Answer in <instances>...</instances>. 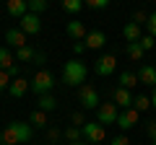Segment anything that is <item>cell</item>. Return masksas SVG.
<instances>
[{
  "label": "cell",
  "mask_w": 156,
  "mask_h": 145,
  "mask_svg": "<svg viewBox=\"0 0 156 145\" xmlns=\"http://www.w3.org/2000/svg\"><path fill=\"white\" fill-rule=\"evenodd\" d=\"M78 101H81V106H83V109H99V93H96V88L94 86H81V88H78Z\"/></svg>",
  "instance_id": "5"
},
{
  "label": "cell",
  "mask_w": 156,
  "mask_h": 145,
  "mask_svg": "<svg viewBox=\"0 0 156 145\" xmlns=\"http://www.w3.org/2000/svg\"><path fill=\"white\" fill-rule=\"evenodd\" d=\"M11 83H13V80H11V75H8L5 70H0V93L11 88Z\"/></svg>",
  "instance_id": "28"
},
{
  "label": "cell",
  "mask_w": 156,
  "mask_h": 145,
  "mask_svg": "<svg viewBox=\"0 0 156 145\" xmlns=\"http://www.w3.org/2000/svg\"><path fill=\"white\" fill-rule=\"evenodd\" d=\"M62 135H65V140H68V143H81V137H83L81 127H68Z\"/></svg>",
  "instance_id": "25"
},
{
  "label": "cell",
  "mask_w": 156,
  "mask_h": 145,
  "mask_svg": "<svg viewBox=\"0 0 156 145\" xmlns=\"http://www.w3.org/2000/svg\"><path fill=\"white\" fill-rule=\"evenodd\" d=\"M29 91H31V80H26V78H16L11 83V88H8V93L13 96V99H21V96H26Z\"/></svg>",
  "instance_id": "15"
},
{
  "label": "cell",
  "mask_w": 156,
  "mask_h": 145,
  "mask_svg": "<svg viewBox=\"0 0 156 145\" xmlns=\"http://www.w3.org/2000/svg\"><path fill=\"white\" fill-rule=\"evenodd\" d=\"M5 44H8V47H16V49L29 47V44H26V34H23L21 29H8V31H5Z\"/></svg>",
  "instance_id": "14"
},
{
  "label": "cell",
  "mask_w": 156,
  "mask_h": 145,
  "mask_svg": "<svg viewBox=\"0 0 156 145\" xmlns=\"http://www.w3.org/2000/svg\"><path fill=\"white\" fill-rule=\"evenodd\" d=\"M47 8H50V3H47V0H29V13H42V11H47Z\"/></svg>",
  "instance_id": "26"
},
{
  "label": "cell",
  "mask_w": 156,
  "mask_h": 145,
  "mask_svg": "<svg viewBox=\"0 0 156 145\" xmlns=\"http://www.w3.org/2000/svg\"><path fill=\"white\" fill-rule=\"evenodd\" d=\"M81 132H83V140H86V143H101V140L107 137L104 124H99V122H86L83 127H81Z\"/></svg>",
  "instance_id": "8"
},
{
  "label": "cell",
  "mask_w": 156,
  "mask_h": 145,
  "mask_svg": "<svg viewBox=\"0 0 156 145\" xmlns=\"http://www.w3.org/2000/svg\"><path fill=\"white\" fill-rule=\"evenodd\" d=\"M37 109H42V112H55V109H57V101H55V96H52V93H47V96H39V101H37Z\"/></svg>",
  "instance_id": "21"
},
{
  "label": "cell",
  "mask_w": 156,
  "mask_h": 145,
  "mask_svg": "<svg viewBox=\"0 0 156 145\" xmlns=\"http://www.w3.org/2000/svg\"><path fill=\"white\" fill-rule=\"evenodd\" d=\"M86 5H89L91 11H104V8H109V0H89Z\"/></svg>",
  "instance_id": "29"
},
{
  "label": "cell",
  "mask_w": 156,
  "mask_h": 145,
  "mask_svg": "<svg viewBox=\"0 0 156 145\" xmlns=\"http://www.w3.org/2000/svg\"><path fill=\"white\" fill-rule=\"evenodd\" d=\"M83 44H86V49H101V47L107 44V34L104 31H89L86 34V39H83Z\"/></svg>",
  "instance_id": "12"
},
{
  "label": "cell",
  "mask_w": 156,
  "mask_h": 145,
  "mask_svg": "<svg viewBox=\"0 0 156 145\" xmlns=\"http://www.w3.org/2000/svg\"><path fill=\"white\" fill-rule=\"evenodd\" d=\"M138 80H140L143 86H154V88H156V67H154V65H140Z\"/></svg>",
  "instance_id": "16"
},
{
  "label": "cell",
  "mask_w": 156,
  "mask_h": 145,
  "mask_svg": "<svg viewBox=\"0 0 156 145\" xmlns=\"http://www.w3.org/2000/svg\"><path fill=\"white\" fill-rule=\"evenodd\" d=\"M133 109H135V112H146V109H151V99H148V96H135Z\"/></svg>",
  "instance_id": "27"
},
{
  "label": "cell",
  "mask_w": 156,
  "mask_h": 145,
  "mask_svg": "<svg viewBox=\"0 0 156 145\" xmlns=\"http://www.w3.org/2000/svg\"><path fill=\"white\" fill-rule=\"evenodd\" d=\"M70 122L76 124V127H83V124H86V117H83V112H76V114L70 117Z\"/></svg>",
  "instance_id": "32"
},
{
  "label": "cell",
  "mask_w": 156,
  "mask_h": 145,
  "mask_svg": "<svg viewBox=\"0 0 156 145\" xmlns=\"http://www.w3.org/2000/svg\"><path fill=\"white\" fill-rule=\"evenodd\" d=\"M18 72H21V65L16 62V65H13L11 70H8V75H11V80H16V78H18Z\"/></svg>",
  "instance_id": "36"
},
{
  "label": "cell",
  "mask_w": 156,
  "mask_h": 145,
  "mask_svg": "<svg viewBox=\"0 0 156 145\" xmlns=\"http://www.w3.org/2000/svg\"><path fill=\"white\" fill-rule=\"evenodd\" d=\"M18 29H21L26 36H34V34L42 31V18L37 13H26L23 18H18Z\"/></svg>",
  "instance_id": "6"
},
{
  "label": "cell",
  "mask_w": 156,
  "mask_h": 145,
  "mask_svg": "<svg viewBox=\"0 0 156 145\" xmlns=\"http://www.w3.org/2000/svg\"><path fill=\"white\" fill-rule=\"evenodd\" d=\"M151 145H156V140H151Z\"/></svg>",
  "instance_id": "41"
},
{
  "label": "cell",
  "mask_w": 156,
  "mask_h": 145,
  "mask_svg": "<svg viewBox=\"0 0 156 145\" xmlns=\"http://www.w3.org/2000/svg\"><path fill=\"white\" fill-rule=\"evenodd\" d=\"M5 11H8V16H13V18H23L29 13V0H8Z\"/></svg>",
  "instance_id": "11"
},
{
  "label": "cell",
  "mask_w": 156,
  "mask_h": 145,
  "mask_svg": "<svg viewBox=\"0 0 156 145\" xmlns=\"http://www.w3.org/2000/svg\"><path fill=\"white\" fill-rule=\"evenodd\" d=\"M65 31H68V36H70L73 42H83L86 39V23L83 21H68V26H65Z\"/></svg>",
  "instance_id": "13"
},
{
  "label": "cell",
  "mask_w": 156,
  "mask_h": 145,
  "mask_svg": "<svg viewBox=\"0 0 156 145\" xmlns=\"http://www.w3.org/2000/svg\"><path fill=\"white\" fill-rule=\"evenodd\" d=\"M138 83H140V80H138V72H130V70L120 72V88H128V91H133Z\"/></svg>",
  "instance_id": "18"
},
{
  "label": "cell",
  "mask_w": 156,
  "mask_h": 145,
  "mask_svg": "<svg viewBox=\"0 0 156 145\" xmlns=\"http://www.w3.org/2000/svg\"><path fill=\"white\" fill-rule=\"evenodd\" d=\"M146 29H148V36H154V39H156V11L148 16V23H146Z\"/></svg>",
  "instance_id": "30"
},
{
  "label": "cell",
  "mask_w": 156,
  "mask_h": 145,
  "mask_svg": "<svg viewBox=\"0 0 156 145\" xmlns=\"http://www.w3.org/2000/svg\"><path fill=\"white\" fill-rule=\"evenodd\" d=\"M83 0H62V11L65 13H78V11H83Z\"/></svg>",
  "instance_id": "23"
},
{
  "label": "cell",
  "mask_w": 156,
  "mask_h": 145,
  "mask_svg": "<svg viewBox=\"0 0 156 145\" xmlns=\"http://www.w3.org/2000/svg\"><path fill=\"white\" fill-rule=\"evenodd\" d=\"M125 52H128V57H130L133 62H140V60H143V55H146V49L140 47V42H133V44H128V47H125Z\"/></svg>",
  "instance_id": "22"
},
{
  "label": "cell",
  "mask_w": 156,
  "mask_h": 145,
  "mask_svg": "<svg viewBox=\"0 0 156 145\" xmlns=\"http://www.w3.org/2000/svg\"><path fill=\"white\" fill-rule=\"evenodd\" d=\"M117 117H120V106L115 101L99 104V109H96V122L99 124H117Z\"/></svg>",
  "instance_id": "4"
},
{
  "label": "cell",
  "mask_w": 156,
  "mask_h": 145,
  "mask_svg": "<svg viewBox=\"0 0 156 145\" xmlns=\"http://www.w3.org/2000/svg\"><path fill=\"white\" fill-rule=\"evenodd\" d=\"M133 23H135V26H140V23H148V13L135 11V13H133Z\"/></svg>",
  "instance_id": "31"
},
{
  "label": "cell",
  "mask_w": 156,
  "mask_h": 145,
  "mask_svg": "<svg viewBox=\"0 0 156 145\" xmlns=\"http://www.w3.org/2000/svg\"><path fill=\"white\" fill-rule=\"evenodd\" d=\"M70 145H89V143H86V140H81V143H70Z\"/></svg>",
  "instance_id": "40"
},
{
  "label": "cell",
  "mask_w": 156,
  "mask_h": 145,
  "mask_svg": "<svg viewBox=\"0 0 156 145\" xmlns=\"http://www.w3.org/2000/svg\"><path fill=\"white\" fill-rule=\"evenodd\" d=\"M29 124H31V127H39V130H47V112L34 109L31 117H29Z\"/></svg>",
  "instance_id": "20"
},
{
  "label": "cell",
  "mask_w": 156,
  "mask_h": 145,
  "mask_svg": "<svg viewBox=\"0 0 156 145\" xmlns=\"http://www.w3.org/2000/svg\"><path fill=\"white\" fill-rule=\"evenodd\" d=\"M86 75H89V70H86V65L78 57H73V60L65 62V67H62V83L65 86H86Z\"/></svg>",
  "instance_id": "2"
},
{
  "label": "cell",
  "mask_w": 156,
  "mask_h": 145,
  "mask_svg": "<svg viewBox=\"0 0 156 145\" xmlns=\"http://www.w3.org/2000/svg\"><path fill=\"white\" fill-rule=\"evenodd\" d=\"M146 135H148L151 140H156V122H148V127H146Z\"/></svg>",
  "instance_id": "35"
},
{
  "label": "cell",
  "mask_w": 156,
  "mask_h": 145,
  "mask_svg": "<svg viewBox=\"0 0 156 145\" xmlns=\"http://www.w3.org/2000/svg\"><path fill=\"white\" fill-rule=\"evenodd\" d=\"M115 70H117V57L115 55H101L96 60V65H94V72L101 75V78H109Z\"/></svg>",
  "instance_id": "7"
},
{
  "label": "cell",
  "mask_w": 156,
  "mask_h": 145,
  "mask_svg": "<svg viewBox=\"0 0 156 145\" xmlns=\"http://www.w3.org/2000/svg\"><path fill=\"white\" fill-rule=\"evenodd\" d=\"M109 145H130V137H125V135H117V137L109 140Z\"/></svg>",
  "instance_id": "34"
},
{
  "label": "cell",
  "mask_w": 156,
  "mask_h": 145,
  "mask_svg": "<svg viewBox=\"0 0 156 145\" xmlns=\"http://www.w3.org/2000/svg\"><path fill=\"white\" fill-rule=\"evenodd\" d=\"M112 101H115L120 109H130V106H133V101H135V96L130 93L128 88H120V86H117L115 93H112Z\"/></svg>",
  "instance_id": "10"
},
{
  "label": "cell",
  "mask_w": 156,
  "mask_h": 145,
  "mask_svg": "<svg viewBox=\"0 0 156 145\" xmlns=\"http://www.w3.org/2000/svg\"><path fill=\"white\" fill-rule=\"evenodd\" d=\"M138 117H140V112H135L133 106H130V109H122L120 117H117V127L122 130V132H128V130H133L135 124H138Z\"/></svg>",
  "instance_id": "9"
},
{
  "label": "cell",
  "mask_w": 156,
  "mask_h": 145,
  "mask_svg": "<svg viewBox=\"0 0 156 145\" xmlns=\"http://www.w3.org/2000/svg\"><path fill=\"white\" fill-rule=\"evenodd\" d=\"M52 88H55V78H52V72H47V70H39L37 75L31 78V91H34V93H39V96H47Z\"/></svg>",
  "instance_id": "3"
},
{
  "label": "cell",
  "mask_w": 156,
  "mask_h": 145,
  "mask_svg": "<svg viewBox=\"0 0 156 145\" xmlns=\"http://www.w3.org/2000/svg\"><path fill=\"white\" fill-rule=\"evenodd\" d=\"M60 137V130H55V127H50V140H57Z\"/></svg>",
  "instance_id": "38"
},
{
  "label": "cell",
  "mask_w": 156,
  "mask_h": 145,
  "mask_svg": "<svg viewBox=\"0 0 156 145\" xmlns=\"http://www.w3.org/2000/svg\"><path fill=\"white\" fill-rule=\"evenodd\" d=\"M154 44H156V42H154V36H148V34H146L143 39H140V47H143L146 52H148V49H154Z\"/></svg>",
  "instance_id": "33"
},
{
  "label": "cell",
  "mask_w": 156,
  "mask_h": 145,
  "mask_svg": "<svg viewBox=\"0 0 156 145\" xmlns=\"http://www.w3.org/2000/svg\"><path fill=\"white\" fill-rule=\"evenodd\" d=\"M16 65V57H13V52L8 49V47H0V70H11V67Z\"/></svg>",
  "instance_id": "19"
},
{
  "label": "cell",
  "mask_w": 156,
  "mask_h": 145,
  "mask_svg": "<svg viewBox=\"0 0 156 145\" xmlns=\"http://www.w3.org/2000/svg\"><path fill=\"white\" fill-rule=\"evenodd\" d=\"M122 36H125V42H128V44H133V42H140V39H143V34H140V26H135L133 21H130V23H125Z\"/></svg>",
  "instance_id": "17"
},
{
  "label": "cell",
  "mask_w": 156,
  "mask_h": 145,
  "mask_svg": "<svg viewBox=\"0 0 156 145\" xmlns=\"http://www.w3.org/2000/svg\"><path fill=\"white\" fill-rule=\"evenodd\" d=\"M151 106H154V109H156V88L151 91Z\"/></svg>",
  "instance_id": "39"
},
{
  "label": "cell",
  "mask_w": 156,
  "mask_h": 145,
  "mask_svg": "<svg viewBox=\"0 0 156 145\" xmlns=\"http://www.w3.org/2000/svg\"><path fill=\"white\" fill-rule=\"evenodd\" d=\"M83 49H86V44H83V42H76V44H73V52H76V55H81Z\"/></svg>",
  "instance_id": "37"
},
{
  "label": "cell",
  "mask_w": 156,
  "mask_h": 145,
  "mask_svg": "<svg viewBox=\"0 0 156 145\" xmlns=\"http://www.w3.org/2000/svg\"><path fill=\"white\" fill-rule=\"evenodd\" d=\"M37 57V52L31 49V47H21V49H16V60L18 62H29V60H34Z\"/></svg>",
  "instance_id": "24"
},
{
  "label": "cell",
  "mask_w": 156,
  "mask_h": 145,
  "mask_svg": "<svg viewBox=\"0 0 156 145\" xmlns=\"http://www.w3.org/2000/svg\"><path fill=\"white\" fill-rule=\"evenodd\" d=\"M34 135V127L29 122H11L0 132V145H23Z\"/></svg>",
  "instance_id": "1"
}]
</instances>
